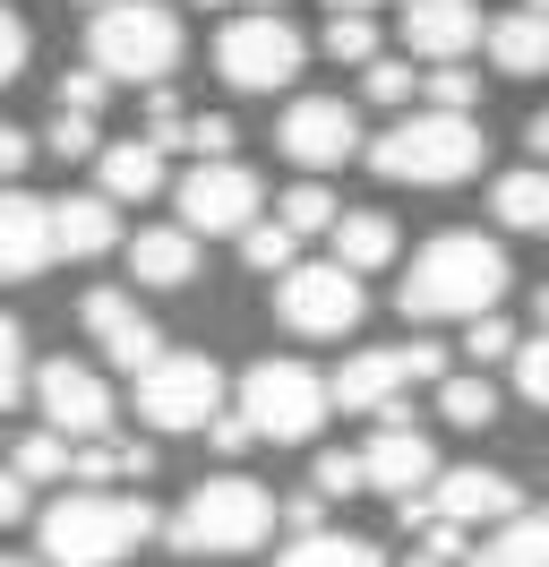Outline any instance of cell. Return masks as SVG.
I'll use <instances>...</instances> for the list:
<instances>
[{"label":"cell","instance_id":"cell-1","mask_svg":"<svg viewBox=\"0 0 549 567\" xmlns=\"http://www.w3.org/2000/svg\"><path fill=\"white\" fill-rule=\"evenodd\" d=\"M498 292H507V249L489 233H438L395 284V310L404 319H498Z\"/></svg>","mask_w":549,"mask_h":567},{"label":"cell","instance_id":"cell-2","mask_svg":"<svg viewBox=\"0 0 549 567\" xmlns=\"http://www.w3.org/2000/svg\"><path fill=\"white\" fill-rule=\"evenodd\" d=\"M164 525L146 498L121 491H61L43 516H34V542H43V567H121L130 550H146V533Z\"/></svg>","mask_w":549,"mask_h":567},{"label":"cell","instance_id":"cell-3","mask_svg":"<svg viewBox=\"0 0 549 567\" xmlns=\"http://www.w3.org/2000/svg\"><path fill=\"white\" fill-rule=\"evenodd\" d=\"M489 138H480L473 112H404L386 138H370V173L377 181H421V189H446V181H473Z\"/></svg>","mask_w":549,"mask_h":567},{"label":"cell","instance_id":"cell-4","mask_svg":"<svg viewBox=\"0 0 549 567\" xmlns=\"http://www.w3.org/2000/svg\"><path fill=\"white\" fill-rule=\"evenodd\" d=\"M274 491L267 482H249V473H215V482H198V491L180 498V516L164 525L172 550H206V559H240V550H258L274 533Z\"/></svg>","mask_w":549,"mask_h":567},{"label":"cell","instance_id":"cell-5","mask_svg":"<svg viewBox=\"0 0 549 567\" xmlns=\"http://www.w3.org/2000/svg\"><path fill=\"white\" fill-rule=\"evenodd\" d=\"M86 61H95L112 86H164L180 70V18L164 0H121V9H95L86 27Z\"/></svg>","mask_w":549,"mask_h":567},{"label":"cell","instance_id":"cell-6","mask_svg":"<svg viewBox=\"0 0 549 567\" xmlns=\"http://www.w3.org/2000/svg\"><path fill=\"white\" fill-rule=\"evenodd\" d=\"M240 413H249L258 439L301 447V439H318V422L335 413V379H318L309 361H249V370H240Z\"/></svg>","mask_w":549,"mask_h":567},{"label":"cell","instance_id":"cell-7","mask_svg":"<svg viewBox=\"0 0 549 567\" xmlns=\"http://www.w3.org/2000/svg\"><path fill=\"white\" fill-rule=\"evenodd\" d=\"M301 61H309V43L283 9H249V18H232V27L215 35V78H224L232 95H283V86L301 78Z\"/></svg>","mask_w":549,"mask_h":567},{"label":"cell","instance_id":"cell-8","mask_svg":"<svg viewBox=\"0 0 549 567\" xmlns=\"http://www.w3.org/2000/svg\"><path fill=\"white\" fill-rule=\"evenodd\" d=\"M137 413H146V430H215L224 422V370L206 353H164L137 379Z\"/></svg>","mask_w":549,"mask_h":567},{"label":"cell","instance_id":"cell-9","mask_svg":"<svg viewBox=\"0 0 549 567\" xmlns=\"http://www.w3.org/2000/svg\"><path fill=\"white\" fill-rule=\"evenodd\" d=\"M274 319L292 336H352L361 327V276L335 258H301L292 276L274 284Z\"/></svg>","mask_w":549,"mask_h":567},{"label":"cell","instance_id":"cell-10","mask_svg":"<svg viewBox=\"0 0 549 567\" xmlns=\"http://www.w3.org/2000/svg\"><path fill=\"white\" fill-rule=\"evenodd\" d=\"M172 207H180V224L198 241H215V233H249L258 207H267V189H258L249 164H189L180 189H172Z\"/></svg>","mask_w":549,"mask_h":567},{"label":"cell","instance_id":"cell-11","mask_svg":"<svg viewBox=\"0 0 549 567\" xmlns=\"http://www.w3.org/2000/svg\"><path fill=\"white\" fill-rule=\"evenodd\" d=\"M34 404H43V430H61L69 447H95L103 430H112V388H103L86 361H43Z\"/></svg>","mask_w":549,"mask_h":567},{"label":"cell","instance_id":"cell-12","mask_svg":"<svg viewBox=\"0 0 549 567\" xmlns=\"http://www.w3.org/2000/svg\"><path fill=\"white\" fill-rule=\"evenodd\" d=\"M274 146H283L301 173H335V164H352V146H361V121H352V104H335V95H292Z\"/></svg>","mask_w":549,"mask_h":567},{"label":"cell","instance_id":"cell-13","mask_svg":"<svg viewBox=\"0 0 549 567\" xmlns=\"http://www.w3.org/2000/svg\"><path fill=\"white\" fill-rule=\"evenodd\" d=\"M361 464H370V491H386L395 507H404V498H429L446 482V473H438V447H429L412 422H377V439L361 447Z\"/></svg>","mask_w":549,"mask_h":567},{"label":"cell","instance_id":"cell-14","mask_svg":"<svg viewBox=\"0 0 549 567\" xmlns=\"http://www.w3.org/2000/svg\"><path fill=\"white\" fill-rule=\"evenodd\" d=\"M52 258H61V198L9 189V207H0V267H9V284L43 276Z\"/></svg>","mask_w":549,"mask_h":567},{"label":"cell","instance_id":"cell-15","mask_svg":"<svg viewBox=\"0 0 549 567\" xmlns=\"http://www.w3.org/2000/svg\"><path fill=\"white\" fill-rule=\"evenodd\" d=\"M473 43H489V27H480L473 0H404V52H412V61L455 70Z\"/></svg>","mask_w":549,"mask_h":567},{"label":"cell","instance_id":"cell-16","mask_svg":"<svg viewBox=\"0 0 549 567\" xmlns=\"http://www.w3.org/2000/svg\"><path fill=\"white\" fill-rule=\"evenodd\" d=\"M429 507H438V525H515L524 516V491H515L507 473H489V464H455L438 491H429Z\"/></svg>","mask_w":549,"mask_h":567},{"label":"cell","instance_id":"cell-17","mask_svg":"<svg viewBox=\"0 0 549 567\" xmlns=\"http://www.w3.org/2000/svg\"><path fill=\"white\" fill-rule=\"evenodd\" d=\"M86 327H95V344L121 361L130 379H146V370L164 361V336H155V319L137 310L130 292H112V284H95V292H86Z\"/></svg>","mask_w":549,"mask_h":567},{"label":"cell","instance_id":"cell-18","mask_svg":"<svg viewBox=\"0 0 549 567\" xmlns=\"http://www.w3.org/2000/svg\"><path fill=\"white\" fill-rule=\"evenodd\" d=\"M412 388V344L386 353H352L335 370V413H395V395Z\"/></svg>","mask_w":549,"mask_h":567},{"label":"cell","instance_id":"cell-19","mask_svg":"<svg viewBox=\"0 0 549 567\" xmlns=\"http://www.w3.org/2000/svg\"><path fill=\"white\" fill-rule=\"evenodd\" d=\"M130 276L155 284V292L189 284V276H198V233H189V224H155V233H137V241H130Z\"/></svg>","mask_w":549,"mask_h":567},{"label":"cell","instance_id":"cell-20","mask_svg":"<svg viewBox=\"0 0 549 567\" xmlns=\"http://www.w3.org/2000/svg\"><path fill=\"white\" fill-rule=\"evenodd\" d=\"M489 61L507 78H541L549 70V18L541 9H507V18L489 27Z\"/></svg>","mask_w":549,"mask_h":567},{"label":"cell","instance_id":"cell-21","mask_svg":"<svg viewBox=\"0 0 549 567\" xmlns=\"http://www.w3.org/2000/svg\"><path fill=\"white\" fill-rule=\"evenodd\" d=\"M95 173H103V198H155V189H164V146L155 138H121V146L95 155Z\"/></svg>","mask_w":549,"mask_h":567},{"label":"cell","instance_id":"cell-22","mask_svg":"<svg viewBox=\"0 0 549 567\" xmlns=\"http://www.w3.org/2000/svg\"><path fill=\"white\" fill-rule=\"evenodd\" d=\"M489 207H498L507 233H549V173H541V164L498 173V181H489Z\"/></svg>","mask_w":549,"mask_h":567},{"label":"cell","instance_id":"cell-23","mask_svg":"<svg viewBox=\"0 0 549 567\" xmlns=\"http://www.w3.org/2000/svg\"><path fill=\"white\" fill-rule=\"evenodd\" d=\"M112 241H121V215H112V198H103V189L61 198V258H103Z\"/></svg>","mask_w":549,"mask_h":567},{"label":"cell","instance_id":"cell-24","mask_svg":"<svg viewBox=\"0 0 549 567\" xmlns=\"http://www.w3.org/2000/svg\"><path fill=\"white\" fill-rule=\"evenodd\" d=\"M464 567H549V516H515L498 525L489 542H473V559Z\"/></svg>","mask_w":549,"mask_h":567},{"label":"cell","instance_id":"cell-25","mask_svg":"<svg viewBox=\"0 0 549 567\" xmlns=\"http://www.w3.org/2000/svg\"><path fill=\"white\" fill-rule=\"evenodd\" d=\"M386 258H395V224H386L377 207H361V215H343V224H335V267H352V276H377Z\"/></svg>","mask_w":549,"mask_h":567},{"label":"cell","instance_id":"cell-26","mask_svg":"<svg viewBox=\"0 0 549 567\" xmlns=\"http://www.w3.org/2000/svg\"><path fill=\"white\" fill-rule=\"evenodd\" d=\"M274 567H386V559H377V542H361V533H301Z\"/></svg>","mask_w":549,"mask_h":567},{"label":"cell","instance_id":"cell-27","mask_svg":"<svg viewBox=\"0 0 549 567\" xmlns=\"http://www.w3.org/2000/svg\"><path fill=\"white\" fill-rule=\"evenodd\" d=\"M9 473H27V482H69V473H77V447H69L61 430H27V439L9 447Z\"/></svg>","mask_w":549,"mask_h":567},{"label":"cell","instance_id":"cell-28","mask_svg":"<svg viewBox=\"0 0 549 567\" xmlns=\"http://www.w3.org/2000/svg\"><path fill=\"white\" fill-rule=\"evenodd\" d=\"M240 258H249V267H258V276H292V267H301V233H292V224H283V215H274V224H249V233H240Z\"/></svg>","mask_w":549,"mask_h":567},{"label":"cell","instance_id":"cell-29","mask_svg":"<svg viewBox=\"0 0 549 567\" xmlns=\"http://www.w3.org/2000/svg\"><path fill=\"white\" fill-rule=\"evenodd\" d=\"M438 413L455 430H489V422H498V388H489V379H446V388H438Z\"/></svg>","mask_w":549,"mask_h":567},{"label":"cell","instance_id":"cell-30","mask_svg":"<svg viewBox=\"0 0 549 567\" xmlns=\"http://www.w3.org/2000/svg\"><path fill=\"white\" fill-rule=\"evenodd\" d=\"M309 491H318V498H352V491H370V464H361V447H327V456L309 464Z\"/></svg>","mask_w":549,"mask_h":567},{"label":"cell","instance_id":"cell-31","mask_svg":"<svg viewBox=\"0 0 549 567\" xmlns=\"http://www.w3.org/2000/svg\"><path fill=\"white\" fill-rule=\"evenodd\" d=\"M327 52H335V61H352V70H370V61H386V52H377V18H361V9H343V18H327Z\"/></svg>","mask_w":549,"mask_h":567},{"label":"cell","instance_id":"cell-32","mask_svg":"<svg viewBox=\"0 0 549 567\" xmlns=\"http://www.w3.org/2000/svg\"><path fill=\"white\" fill-rule=\"evenodd\" d=\"M232 138H240V130L224 121V112H198V121H189V130H180L172 146H180L189 164H232Z\"/></svg>","mask_w":549,"mask_h":567},{"label":"cell","instance_id":"cell-33","mask_svg":"<svg viewBox=\"0 0 549 567\" xmlns=\"http://www.w3.org/2000/svg\"><path fill=\"white\" fill-rule=\"evenodd\" d=\"M283 224H292V233H335L343 215H335V189H318V181H301V189H283Z\"/></svg>","mask_w":549,"mask_h":567},{"label":"cell","instance_id":"cell-34","mask_svg":"<svg viewBox=\"0 0 549 567\" xmlns=\"http://www.w3.org/2000/svg\"><path fill=\"white\" fill-rule=\"evenodd\" d=\"M0 379H9V388H0L9 404H27V395H34V379H43V370H34V353H27V327H18V319L0 327Z\"/></svg>","mask_w":549,"mask_h":567},{"label":"cell","instance_id":"cell-35","mask_svg":"<svg viewBox=\"0 0 549 567\" xmlns=\"http://www.w3.org/2000/svg\"><path fill=\"white\" fill-rule=\"evenodd\" d=\"M429 112H473L480 121V78L473 70H429Z\"/></svg>","mask_w":549,"mask_h":567},{"label":"cell","instance_id":"cell-36","mask_svg":"<svg viewBox=\"0 0 549 567\" xmlns=\"http://www.w3.org/2000/svg\"><path fill=\"white\" fill-rule=\"evenodd\" d=\"M412 86H421V70H404V61H370V70H361V95H370V104H412Z\"/></svg>","mask_w":549,"mask_h":567},{"label":"cell","instance_id":"cell-37","mask_svg":"<svg viewBox=\"0 0 549 567\" xmlns=\"http://www.w3.org/2000/svg\"><path fill=\"white\" fill-rule=\"evenodd\" d=\"M515 388H524V404L549 413V336H532V344L515 353Z\"/></svg>","mask_w":549,"mask_h":567},{"label":"cell","instance_id":"cell-38","mask_svg":"<svg viewBox=\"0 0 549 567\" xmlns=\"http://www.w3.org/2000/svg\"><path fill=\"white\" fill-rule=\"evenodd\" d=\"M464 353H473V361H515V353H524V336H515L507 319H473V336H464Z\"/></svg>","mask_w":549,"mask_h":567},{"label":"cell","instance_id":"cell-39","mask_svg":"<svg viewBox=\"0 0 549 567\" xmlns=\"http://www.w3.org/2000/svg\"><path fill=\"white\" fill-rule=\"evenodd\" d=\"M52 155H103L86 112H52Z\"/></svg>","mask_w":549,"mask_h":567},{"label":"cell","instance_id":"cell-40","mask_svg":"<svg viewBox=\"0 0 549 567\" xmlns=\"http://www.w3.org/2000/svg\"><path fill=\"white\" fill-rule=\"evenodd\" d=\"M103 86H112V78H103V70H69V78H61V112H86V121H95Z\"/></svg>","mask_w":549,"mask_h":567},{"label":"cell","instance_id":"cell-41","mask_svg":"<svg viewBox=\"0 0 549 567\" xmlns=\"http://www.w3.org/2000/svg\"><path fill=\"white\" fill-rule=\"evenodd\" d=\"M206 439H215V456H240V447H249L258 430H249V413H224V422L206 430Z\"/></svg>","mask_w":549,"mask_h":567},{"label":"cell","instance_id":"cell-42","mask_svg":"<svg viewBox=\"0 0 549 567\" xmlns=\"http://www.w3.org/2000/svg\"><path fill=\"white\" fill-rule=\"evenodd\" d=\"M0 507H9V525H27V516H34V482H27V473L0 482Z\"/></svg>","mask_w":549,"mask_h":567},{"label":"cell","instance_id":"cell-43","mask_svg":"<svg viewBox=\"0 0 549 567\" xmlns=\"http://www.w3.org/2000/svg\"><path fill=\"white\" fill-rule=\"evenodd\" d=\"M27 61H34V35H27V18L9 9V78H27Z\"/></svg>","mask_w":549,"mask_h":567},{"label":"cell","instance_id":"cell-44","mask_svg":"<svg viewBox=\"0 0 549 567\" xmlns=\"http://www.w3.org/2000/svg\"><path fill=\"white\" fill-rule=\"evenodd\" d=\"M0 164H9V181L34 164V138H27V130H9V138H0Z\"/></svg>","mask_w":549,"mask_h":567},{"label":"cell","instance_id":"cell-45","mask_svg":"<svg viewBox=\"0 0 549 567\" xmlns=\"http://www.w3.org/2000/svg\"><path fill=\"white\" fill-rule=\"evenodd\" d=\"M283 516H292V525H301V533H327V525H318V516H327V498L309 491V498H292V507H283Z\"/></svg>","mask_w":549,"mask_h":567},{"label":"cell","instance_id":"cell-46","mask_svg":"<svg viewBox=\"0 0 549 567\" xmlns=\"http://www.w3.org/2000/svg\"><path fill=\"white\" fill-rule=\"evenodd\" d=\"M524 146H532V164H549V112H532V121H524Z\"/></svg>","mask_w":549,"mask_h":567},{"label":"cell","instance_id":"cell-47","mask_svg":"<svg viewBox=\"0 0 549 567\" xmlns=\"http://www.w3.org/2000/svg\"><path fill=\"white\" fill-rule=\"evenodd\" d=\"M404 567H455V559H438V550H429V542H421V550H412Z\"/></svg>","mask_w":549,"mask_h":567},{"label":"cell","instance_id":"cell-48","mask_svg":"<svg viewBox=\"0 0 549 567\" xmlns=\"http://www.w3.org/2000/svg\"><path fill=\"white\" fill-rule=\"evenodd\" d=\"M327 9H335V18H343V9H361V18H370V9H377V0H327Z\"/></svg>","mask_w":549,"mask_h":567},{"label":"cell","instance_id":"cell-49","mask_svg":"<svg viewBox=\"0 0 549 567\" xmlns=\"http://www.w3.org/2000/svg\"><path fill=\"white\" fill-rule=\"evenodd\" d=\"M532 310H541V336H549V284H541V301H532Z\"/></svg>","mask_w":549,"mask_h":567},{"label":"cell","instance_id":"cell-50","mask_svg":"<svg viewBox=\"0 0 549 567\" xmlns=\"http://www.w3.org/2000/svg\"><path fill=\"white\" fill-rule=\"evenodd\" d=\"M9 567H43V559H27V550H18V559H9Z\"/></svg>","mask_w":549,"mask_h":567},{"label":"cell","instance_id":"cell-51","mask_svg":"<svg viewBox=\"0 0 549 567\" xmlns=\"http://www.w3.org/2000/svg\"><path fill=\"white\" fill-rule=\"evenodd\" d=\"M524 9H541V18H549V0H524Z\"/></svg>","mask_w":549,"mask_h":567},{"label":"cell","instance_id":"cell-52","mask_svg":"<svg viewBox=\"0 0 549 567\" xmlns=\"http://www.w3.org/2000/svg\"><path fill=\"white\" fill-rule=\"evenodd\" d=\"M95 9H121V0H95Z\"/></svg>","mask_w":549,"mask_h":567},{"label":"cell","instance_id":"cell-53","mask_svg":"<svg viewBox=\"0 0 549 567\" xmlns=\"http://www.w3.org/2000/svg\"><path fill=\"white\" fill-rule=\"evenodd\" d=\"M198 9H215V0H198Z\"/></svg>","mask_w":549,"mask_h":567},{"label":"cell","instance_id":"cell-54","mask_svg":"<svg viewBox=\"0 0 549 567\" xmlns=\"http://www.w3.org/2000/svg\"><path fill=\"white\" fill-rule=\"evenodd\" d=\"M258 9H274V0H258Z\"/></svg>","mask_w":549,"mask_h":567},{"label":"cell","instance_id":"cell-55","mask_svg":"<svg viewBox=\"0 0 549 567\" xmlns=\"http://www.w3.org/2000/svg\"><path fill=\"white\" fill-rule=\"evenodd\" d=\"M541 516H549V507H541Z\"/></svg>","mask_w":549,"mask_h":567}]
</instances>
